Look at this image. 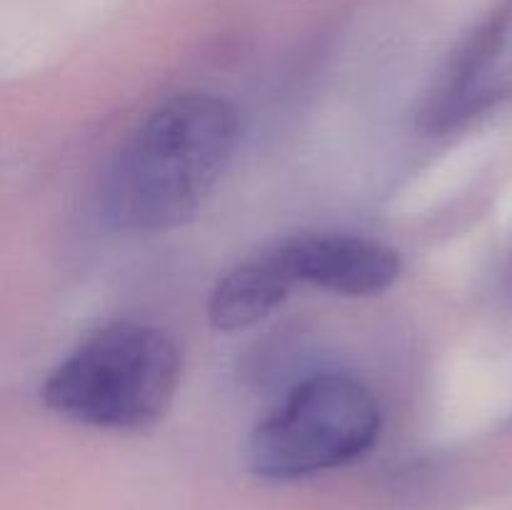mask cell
Instances as JSON below:
<instances>
[{
	"instance_id": "cell-1",
	"label": "cell",
	"mask_w": 512,
	"mask_h": 510,
	"mask_svg": "<svg viewBox=\"0 0 512 510\" xmlns=\"http://www.w3.org/2000/svg\"><path fill=\"white\" fill-rule=\"evenodd\" d=\"M240 138L238 110L215 93H178L123 140L100 183L113 230L163 233L193 218L228 168Z\"/></svg>"
},
{
	"instance_id": "cell-2",
	"label": "cell",
	"mask_w": 512,
	"mask_h": 510,
	"mask_svg": "<svg viewBox=\"0 0 512 510\" xmlns=\"http://www.w3.org/2000/svg\"><path fill=\"white\" fill-rule=\"evenodd\" d=\"M180 373V348L165 330L140 320H113L50 370L43 400L73 423L138 433L165 418Z\"/></svg>"
},
{
	"instance_id": "cell-3",
	"label": "cell",
	"mask_w": 512,
	"mask_h": 510,
	"mask_svg": "<svg viewBox=\"0 0 512 510\" xmlns=\"http://www.w3.org/2000/svg\"><path fill=\"white\" fill-rule=\"evenodd\" d=\"M383 413L373 390L338 370L313 373L285 393L245 445L248 470L290 483L358 463L378 445Z\"/></svg>"
},
{
	"instance_id": "cell-4",
	"label": "cell",
	"mask_w": 512,
	"mask_h": 510,
	"mask_svg": "<svg viewBox=\"0 0 512 510\" xmlns=\"http://www.w3.org/2000/svg\"><path fill=\"white\" fill-rule=\"evenodd\" d=\"M512 93V0L458 45L423 105V128L445 133Z\"/></svg>"
},
{
	"instance_id": "cell-5",
	"label": "cell",
	"mask_w": 512,
	"mask_h": 510,
	"mask_svg": "<svg viewBox=\"0 0 512 510\" xmlns=\"http://www.w3.org/2000/svg\"><path fill=\"white\" fill-rule=\"evenodd\" d=\"M278 250L295 283L350 298L385 293L403 273L398 250L365 235L303 233L278 243Z\"/></svg>"
},
{
	"instance_id": "cell-6",
	"label": "cell",
	"mask_w": 512,
	"mask_h": 510,
	"mask_svg": "<svg viewBox=\"0 0 512 510\" xmlns=\"http://www.w3.org/2000/svg\"><path fill=\"white\" fill-rule=\"evenodd\" d=\"M298 288L278 245L243 260L215 283L208 320L220 333H238L263 323Z\"/></svg>"
}]
</instances>
